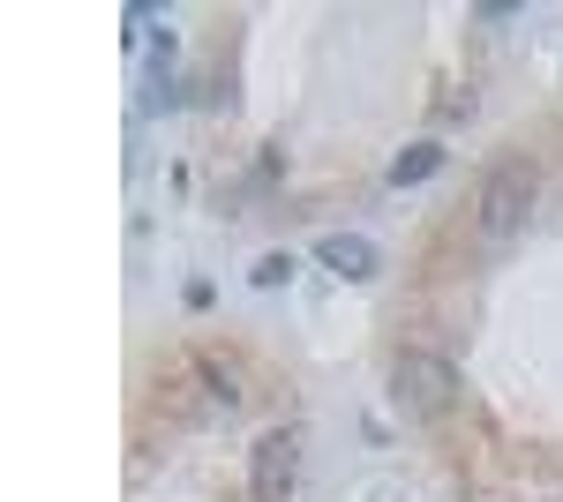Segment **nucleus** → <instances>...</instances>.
Masks as SVG:
<instances>
[{"mask_svg":"<svg viewBox=\"0 0 563 502\" xmlns=\"http://www.w3.org/2000/svg\"><path fill=\"white\" fill-rule=\"evenodd\" d=\"M533 217V172L526 166H496L474 196V241L481 248H511Z\"/></svg>","mask_w":563,"mask_h":502,"instance_id":"f257e3e1","label":"nucleus"},{"mask_svg":"<svg viewBox=\"0 0 563 502\" xmlns=\"http://www.w3.org/2000/svg\"><path fill=\"white\" fill-rule=\"evenodd\" d=\"M390 398H398V413H413V420L451 413L459 368H451L443 353H398V360H390Z\"/></svg>","mask_w":563,"mask_h":502,"instance_id":"f03ea898","label":"nucleus"},{"mask_svg":"<svg viewBox=\"0 0 563 502\" xmlns=\"http://www.w3.org/2000/svg\"><path fill=\"white\" fill-rule=\"evenodd\" d=\"M294 480H301V435H294V427H271L256 450H249V495L256 502H294Z\"/></svg>","mask_w":563,"mask_h":502,"instance_id":"7ed1b4c3","label":"nucleus"},{"mask_svg":"<svg viewBox=\"0 0 563 502\" xmlns=\"http://www.w3.org/2000/svg\"><path fill=\"white\" fill-rule=\"evenodd\" d=\"M316 263L339 270V278H376V241H361V233H323V241H316Z\"/></svg>","mask_w":563,"mask_h":502,"instance_id":"20e7f679","label":"nucleus"},{"mask_svg":"<svg viewBox=\"0 0 563 502\" xmlns=\"http://www.w3.org/2000/svg\"><path fill=\"white\" fill-rule=\"evenodd\" d=\"M435 166H443V143H413V150L390 158V188H413V180H429Z\"/></svg>","mask_w":563,"mask_h":502,"instance_id":"39448f33","label":"nucleus"},{"mask_svg":"<svg viewBox=\"0 0 563 502\" xmlns=\"http://www.w3.org/2000/svg\"><path fill=\"white\" fill-rule=\"evenodd\" d=\"M249 278H256V286H286V278H294V255H263Z\"/></svg>","mask_w":563,"mask_h":502,"instance_id":"423d86ee","label":"nucleus"}]
</instances>
